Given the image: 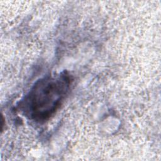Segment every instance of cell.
<instances>
[{
  "label": "cell",
  "instance_id": "1",
  "mask_svg": "<svg viewBox=\"0 0 161 161\" xmlns=\"http://www.w3.org/2000/svg\"><path fill=\"white\" fill-rule=\"evenodd\" d=\"M72 81L70 75L65 71L40 79L21 102V110L36 122L46 121L62 105Z\"/></svg>",
  "mask_w": 161,
  "mask_h": 161
}]
</instances>
